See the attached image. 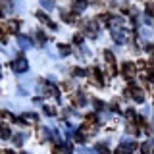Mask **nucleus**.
<instances>
[{
	"instance_id": "obj_1",
	"label": "nucleus",
	"mask_w": 154,
	"mask_h": 154,
	"mask_svg": "<svg viewBox=\"0 0 154 154\" xmlns=\"http://www.w3.org/2000/svg\"><path fill=\"white\" fill-rule=\"evenodd\" d=\"M122 71H123V77H125V79L131 81L133 77H135V64H133V62H123Z\"/></svg>"
},
{
	"instance_id": "obj_2",
	"label": "nucleus",
	"mask_w": 154,
	"mask_h": 154,
	"mask_svg": "<svg viewBox=\"0 0 154 154\" xmlns=\"http://www.w3.org/2000/svg\"><path fill=\"white\" fill-rule=\"evenodd\" d=\"M27 67H29V64H27V60H23V58L12 62V69L16 71V73H23V71H27Z\"/></svg>"
},
{
	"instance_id": "obj_3",
	"label": "nucleus",
	"mask_w": 154,
	"mask_h": 154,
	"mask_svg": "<svg viewBox=\"0 0 154 154\" xmlns=\"http://www.w3.org/2000/svg\"><path fill=\"white\" fill-rule=\"evenodd\" d=\"M19 27L17 21H2V31L4 33H16Z\"/></svg>"
},
{
	"instance_id": "obj_4",
	"label": "nucleus",
	"mask_w": 154,
	"mask_h": 154,
	"mask_svg": "<svg viewBox=\"0 0 154 154\" xmlns=\"http://www.w3.org/2000/svg\"><path fill=\"white\" fill-rule=\"evenodd\" d=\"M129 89H131V96H133V98L135 100H137V102H143V100H144V94H143V91L141 89H139V87H129Z\"/></svg>"
},
{
	"instance_id": "obj_5",
	"label": "nucleus",
	"mask_w": 154,
	"mask_h": 154,
	"mask_svg": "<svg viewBox=\"0 0 154 154\" xmlns=\"http://www.w3.org/2000/svg\"><path fill=\"white\" fill-rule=\"evenodd\" d=\"M112 38L116 42H119V45H122V42L125 41V33H123V29H114L112 31Z\"/></svg>"
},
{
	"instance_id": "obj_6",
	"label": "nucleus",
	"mask_w": 154,
	"mask_h": 154,
	"mask_svg": "<svg viewBox=\"0 0 154 154\" xmlns=\"http://www.w3.org/2000/svg\"><path fill=\"white\" fill-rule=\"evenodd\" d=\"M17 41H19V45H21L23 48H29V46H33V41H31V37L17 35Z\"/></svg>"
},
{
	"instance_id": "obj_7",
	"label": "nucleus",
	"mask_w": 154,
	"mask_h": 154,
	"mask_svg": "<svg viewBox=\"0 0 154 154\" xmlns=\"http://www.w3.org/2000/svg\"><path fill=\"white\" fill-rule=\"evenodd\" d=\"M85 8H87V0H75V2H73V10H75V12H83Z\"/></svg>"
},
{
	"instance_id": "obj_8",
	"label": "nucleus",
	"mask_w": 154,
	"mask_h": 154,
	"mask_svg": "<svg viewBox=\"0 0 154 154\" xmlns=\"http://www.w3.org/2000/svg\"><path fill=\"white\" fill-rule=\"evenodd\" d=\"M73 104H77V106H83V104H85V96H83V93H77V94L73 96Z\"/></svg>"
},
{
	"instance_id": "obj_9",
	"label": "nucleus",
	"mask_w": 154,
	"mask_h": 154,
	"mask_svg": "<svg viewBox=\"0 0 154 154\" xmlns=\"http://www.w3.org/2000/svg\"><path fill=\"white\" fill-rule=\"evenodd\" d=\"M62 19H64V21H67V23L77 21V17H73V14H67V12H62Z\"/></svg>"
},
{
	"instance_id": "obj_10",
	"label": "nucleus",
	"mask_w": 154,
	"mask_h": 154,
	"mask_svg": "<svg viewBox=\"0 0 154 154\" xmlns=\"http://www.w3.org/2000/svg\"><path fill=\"white\" fill-rule=\"evenodd\" d=\"M58 50H60V54H62V56H67V54H71V48L67 46V45H58Z\"/></svg>"
},
{
	"instance_id": "obj_11",
	"label": "nucleus",
	"mask_w": 154,
	"mask_h": 154,
	"mask_svg": "<svg viewBox=\"0 0 154 154\" xmlns=\"http://www.w3.org/2000/svg\"><path fill=\"white\" fill-rule=\"evenodd\" d=\"M96 150H98L100 154H110V148L106 146L104 143H98V144H96Z\"/></svg>"
},
{
	"instance_id": "obj_12",
	"label": "nucleus",
	"mask_w": 154,
	"mask_h": 154,
	"mask_svg": "<svg viewBox=\"0 0 154 154\" xmlns=\"http://www.w3.org/2000/svg\"><path fill=\"white\" fill-rule=\"evenodd\" d=\"M23 119H25V122H37L38 118H37V114H29L27 112V114H23Z\"/></svg>"
},
{
	"instance_id": "obj_13",
	"label": "nucleus",
	"mask_w": 154,
	"mask_h": 154,
	"mask_svg": "<svg viewBox=\"0 0 154 154\" xmlns=\"http://www.w3.org/2000/svg\"><path fill=\"white\" fill-rule=\"evenodd\" d=\"M37 17L41 19V21H45V23H48V25H50V23H52L50 19H48V16H45V14H42V12H38V14H37Z\"/></svg>"
},
{
	"instance_id": "obj_14",
	"label": "nucleus",
	"mask_w": 154,
	"mask_h": 154,
	"mask_svg": "<svg viewBox=\"0 0 154 154\" xmlns=\"http://www.w3.org/2000/svg\"><path fill=\"white\" fill-rule=\"evenodd\" d=\"M104 58H106V62H108V64H114V54H112V52L106 50L104 52Z\"/></svg>"
},
{
	"instance_id": "obj_15",
	"label": "nucleus",
	"mask_w": 154,
	"mask_h": 154,
	"mask_svg": "<svg viewBox=\"0 0 154 154\" xmlns=\"http://www.w3.org/2000/svg\"><path fill=\"white\" fill-rule=\"evenodd\" d=\"M2 139H10V129H8V125H2Z\"/></svg>"
},
{
	"instance_id": "obj_16",
	"label": "nucleus",
	"mask_w": 154,
	"mask_h": 154,
	"mask_svg": "<svg viewBox=\"0 0 154 154\" xmlns=\"http://www.w3.org/2000/svg\"><path fill=\"white\" fill-rule=\"evenodd\" d=\"M37 38H38V42H41V45H45L46 37H45V33H42V31H37Z\"/></svg>"
},
{
	"instance_id": "obj_17",
	"label": "nucleus",
	"mask_w": 154,
	"mask_h": 154,
	"mask_svg": "<svg viewBox=\"0 0 154 154\" xmlns=\"http://www.w3.org/2000/svg\"><path fill=\"white\" fill-rule=\"evenodd\" d=\"M14 143H16L17 146H21L23 144V135H16V137H14Z\"/></svg>"
},
{
	"instance_id": "obj_18",
	"label": "nucleus",
	"mask_w": 154,
	"mask_h": 154,
	"mask_svg": "<svg viewBox=\"0 0 154 154\" xmlns=\"http://www.w3.org/2000/svg\"><path fill=\"white\" fill-rule=\"evenodd\" d=\"M152 12H154V2H148L146 4V16H152Z\"/></svg>"
},
{
	"instance_id": "obj_19",
	"label": "nucleus",
	"mask_w": 154,
	"mask_h": 154,
	"mask_svg": "<svg viewBox=\"0 0 154 154\" xmlns=\"http://www.w3.org/2000/svg\"><path fill=\"white\" fill-rule=\"evenodd\" d=\"M41 2H42V6H45L46 10H52V8H54V4H52L50 0H41Z\"/></svg>"
},
{
	"instance_id": "obj_20",
	"label": "nucleus",
	"mask_w": 154,
	"mask_h": 154,
	"mask_svg": "<svg viewBox=\"0 0 154 154\" xmlns=\"http://www.w3.org/2000/svg\"><path fill=\"white\" fill-rule=\"evenodd\" d=\"M141 150H143V154H150V144H148V143H144L143 146H141Z\"/></svg>"
},
{
	"instance_id": "obj_21",
	"label": "nucleus",
	"mask_w": 154,
	"mask_h": 154,
	"mask_svg": "<svg viewBox=\"0 0 154 154\" xmlns=\"http://www.w3.org/2000/svg\"><path fill=\"white\" fill-rule=\"evenodd\" d=\"M45 114H48V116H56V110L50 108V106H45Z\"/></svg>"
},
{
	"instance_id": "obj_22",
	"label": "nucleus",
	"mask_w": 154,
	"mask_h": 154,
	"mask_svg": "<svg viewBox=\"0 0 154 154\" xmlns=\"http://www.w3.org/2000/svg\"><path fill=\"white\" fill-rule=\"evenodd\" d=\"M73 42H75V45H81V42H83V37H81V35H73Z\"/></svg>"
},
{
	"instance_id": "obj_23",
	"label": "nucleus",
	"mask_w": 154,
	"mask_h": 154,
	"mask_svg": "<svg viewBox=\"0 0 154 154\" xmlns=\"http://www.w3.org/2000/svg\"><path fill=\"white\" fill-rule=\"evenodd\" d=\"M2 154H14V152H10V150H4V152H2Z\"/></svg>"
}]
</instances>
